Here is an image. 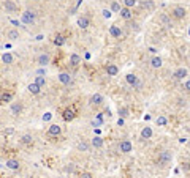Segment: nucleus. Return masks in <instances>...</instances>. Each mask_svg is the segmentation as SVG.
<instances>
[{
	"instance_id": "nucleus-9",
	"label": "nucleus",
	"mask_w": 190,
	"mask_h": 178,
	"mask_svg": "<svg viewBox=\"0 0 190 178\" xmlns=\"http://www.w3.org/2000/svg\"><path fill=\"white\" fill-rule=\"evenodd\" d=\"M13 98H14V93H13V91H5V93H2V96H0V104H8V103H11Z\"/></svg>"
},
{
	"instance_id": "nucleus-28",
	"label": "nucleus",
	"mask_w": 190,
	"mask_h": 178,
	"mask_svg": "<svg viewBox=\"0 0 190 178\" xmlns=\"http://www.w3.org/2000/svg\"><path fill=\"white\" fill-rule=\"evenodd\" d=\"M13 60H14V59H13V55H11L10 52H5V54L2 55V62H3V63H7V65H11V63H13Z\"/></svg>"
},
{
	"instance_id": "nucleus-40",
	"label": "nucleus",
	"mask_w": 190,
	"mask_h": 178,
	"mask_svg": "<svg viewBox=\"0 0 190 178\" xmlns=\"http://www.w3.org/2000/svg\"><path fill=\"white\" fill-rule=\"evenodd\" d=\"M117 124H119V126H122V124H124V118H122V117H119V120H117Z\"/></svg>"
},
{
	"instance_id": "nucleus-4",
	"label": "nucleus",
	"mask_w": 190,
	"mask_h": 178,
	"mask_svg": "<svg viewBox=\"0 0 190 178\" xmlns=\"http://www.w3.org/2000/svg\"><path fill=\"white\" fill-rule=\"evenodd\" d=\"M125 79H127L128 85H132L133 88H141V85H142V84L138 81V77H136V76H135V74H132V73L125 76Z\"/></svg>"
},
{
	"instance_id": "nucleus-1",
	"label": "nucleus",
	"mask_w": 190,
	"mask_h": 178,
	"mask_svg": "<svg viewBox=\"0 0 190 178\" xmlns=\"http://www.w3.org/2000/svg\"><path fill=\"white\" fill-rule=\"evenodd\" d=\"M171 161H173V153H171V151H168V150H163L162 153L158 155L157 164H158L160 167H166Z\"/></svg>"
},
{
	"instance_id": "nucleus-16",
	"label": "nucleus",
	"mask_w": 190,
	"mask_h": 178,
	"mask_svg": "<svg viewBox=\"0 0 190 178\" xmlns=\"http://www.w3.org/2000/svg\"><path fill=\"white\" fill-rule=\"evenodd\" d=\"M90 25V21H89V17L87 16H82V17H79L78 19V27L81 29V30H86L87 27Z\"/></svg>"
},
{
	"instance_id": "nucleus-34",
	"label": "nucleus",
	"mask_w": 190,
	"mask_h": 178,
	"mask_svg": "<svg viewBox=\"0 0 190 178\" xmlns=\"http://www.w3.org/2000/svg\"><path fill=\"white\" fill-rule=\"evenodd\" d=\"M111 11H116V13L121 11V5H119L116 0H112V3H111Z\"/></svg>"
},
{
	"instance_id": "nucleus-23",
	"label": "nucleus",
	"mask_w": 190,
	"mask_h": 178,
	"mask_svg": "<svg viewBox=\"0 0 190 178\" xmlns=\"http://www.w3.org/2000/svg\"><path fill=\"white\" fill-rule=\"evenodd\" d=\"M79 63H81V57H79L78 54H71V55H70V65H71V66L76 68Z\"/></svg>"
},
{
	"instance_id": "nucleus-13",
	"label": "nucleus",
	"mask_w": 190,
	"mask_h": 178,
	"mask_svg": "<svg viewBox=\"0 0 190 178\" xmlns=\"http://www.w3.org/2000/svg\"><path fill=\"white\" fill-rule=\"evenodd\" d=\"M3 7H5L7 13H16L18 11V7L13 0H3Z\"/></svg>"
},
{
	"instance_id": "nucleus-25",
	"label": "nucleus",
	"mask_w": 190,
	"mask_h": 178,
	"mask_svg": "<svg viewBox=\"0 0 190 178\" xmlns=\"http://www.w3.org/2000/svg\"><path fill=\"white\" fill-rule=\"evenodd\" d=\"M162 65H163V62H162L160 57L155 55V57L151 59V66H152V68H162Z\"/></svg>"
},
{
	"instance_id": "nucleus-39",
	"label": "nucleus",
	"mask_w": 190,
	"mask_h": 178,
	"mask_svg": "<svg viewBox=\"0 0 190 178\" xmlns=\"http://www.w3.org/2000/svg\"><path fill=\"white\" fill-rule=\"evenodd\" d=\"M43 120H44V121H49V120H51V114H46V115L43 117Z\"/></svg>"
},
{
	"instance_id": "nucleus-26",
	"label": "nucleus",
	"mask_w": 190,
	"mask_h": 178,
	"mask_svg": "<svg viewBox=\"0 0 190 178\" xmlns=\"http://www.w3.org/2000/svg\"><path fill=\"white\" fill-rule=\"evenodd\" d=\"M21 142H22L24 145H32V143H33V137H32L30 134H24V136L21 137Z\"/></svg>"
},
{
	"instance_id": "nucleus-3",
	"label": "nucleus",
	"mask_w": 190,
	"mask_h": 178,
	"mask_svg": "<svg viewBox=\"0 0 190 178\" xmlns=\"http://www.w3.org/2000/svg\"><path fill=\"white\" fill-rule=\"evenodd\" d=\"M185 14H187V11H185L184 7H174V8L171 10V16H173L174 19H184Z\"/></svg>"
},
{
	"instance_id": "nucleus-41",
	"label": "nucleus",
	"mask_w": 190,
	"mask_h": 178,
	"mask_svg": "<svg viewBox=\"0 0 190 178\" xmlns=\"http://www.w3.org/2000/svg\"><path fill=\"white\" fill-rule=\"evenodd\" d=\"M11 24L14 25V27H18V25H19V22H18V21H14V19H11Z\"/></svg>"
},
{
	"instance_id": "nucleus-42",
	"label": "nucleus",
	"mask_w": 190,
	"mask_h": 178,
	"mask_svg": "<svg viewBox=\"0 0 190 178\" xmlns=\"http://www.w3.org/2000/svg\"><path fill=\"white\" fill-rule=\"evenodd\" d=\"M37 74H41V76H43V74H46V71H44V69H38Z\"/></svg>"
},
{
	"instance_id": "nucleus-30",
	"label": "nucleus",
	"mask_w": 190,
	"mask_h": 178,
	"mask_svg": "<svg viewBox=\"0 0 190 178\" xmlns=\"http://www.w3.org/2000/svg\"><path fill=\"white\" fill-rule=\"evenodd\" d=\"M78 150H79V151H89V150H90V145H89L86 140H82V142L78 143Z\"/></svg>"
},
{
	"instance_id": "nucleus-35",
	"label": "nucleus",
	"mask_w": 190,
	"mask_h": 178,
	"mask_svg": "<svg viewBox=\"0 0 190 178\" xmlns=\"http://www.w3.org/2000/svg\"><path fill=\"white\" fill-rule=\"evenodd\" d=\"M119 117H122V118L128 117V109L127 107H121V109H119Z\"/></svg>"
},
{
	"instance_id": "nucleus-24",
	"label": "nucleus",
	"mask_w": 190,
	"mask_h": 178,
	"mask_svg": "<svg viewBox=\"0 0 190 178\" xmlns=\"http://www.w3.org/2000/svg\"><path fill=\"white\" fill-rule=\"evenodd\" d=\"M7 38L11 40V41H16V40H19V32L14 30V29H13V30H8V32H7Z\"/></svg>"
},
{
	"instance_id": "nucleus-15",
	"label": "nucleus",
	"mask_w": 190,
	"mask_h": 178,
	"mask_svg": "<svg viewBox=\"0 0 190 178\" xmlns=\"http://www.w3.org/2000/svg\"><path fill=\"white\" fill-rule=\"evenodd\" d=\"M105 69H106L108 76H112V77L119 74V68H117V65H114V63H108V65L105 66Z\"/></svg>"
},
{
	"instance_id": "nucleus-33",
	"label": "nucleus",
	"mask_w": 190,
	"mask_h": 178,
	"mask_svg": "<svg viewBox=\"0 0 190 178\" xmlns=\"http://www.w3.org/2000/svg\"><path fill=\"white\" fill-rule=\"evenodd\" d=\"M160 21L166 25V27H171V22H170V19H168V16H166V14H162L160 16Z\"/></svg>"
},
{
	"instance_id": "nucleus-18",
	"label": "nucleus",
	"mask_w": 190,
	"mask_h": 178,
	"mask_svg": "<svg viewBox=\"0 0 190 178\" xmlns=\"http://www.w3.org/2000/svg\"><path fill=\"white\" fill-rule=\"evenodd\" d=\"M10 110H11V114H13V115H19V114L22 112V104L16 101V103H13V104H11Z\"/></svg>"
},
{
	"instance_id": "nucleus-21",
	"label": "nucleus",
	"mask_w": 190,
	"mask_h": 178,
	"mask_svg": "<svg viewBox=\"0 0 190 178\" xmlns=\"http://www.w3.org/2000/svg\"><path fill=\"white\" fill-rule=\"evenodd\" d=\"M90 145L95 147V148H102V147H103V139H102L100 136H95V137L90 140Z\"/></svg>"
},
{
	"instance_id": "nucleus-11",
	"label": "nucleus",
	"mask_w": 190,
	"mask_h": 178,
	"mask_svg": "<svg viewBox=\"0 0 190 178\" xmlns=\"http://www.w3.org/2000/svg\"><path fill=\"white\" fill-rule=\"evenodd\" d=\"M48 134L52 136V137H59L62 134V128H60L59 124H51L49 129H48Z\"/></svg>"
},
{
	"instance_id": "nucleus-32",
	"label": "nucleus",
	"mask_w": 190,
	"mask_h": 178,
	"mask_svg": "<svg viewBox=\"0 0 190 178\" xmlns=\"http://www.w3.org/2000/svg\"><path fill=\"white\" fill-rule=\"evenodd\" d=\"M75 170H76V166H75L73 162H70V164L65 167V172H67V173H75Z\"/></svg>"
},
{
	"instance_id": "nucleus-29",
	"label": "nucleus",
	"mask_w": 190,
	"mask_h": 178,
	"mask_svg": "<svg viewBox=\"0 0 190 178\" xmlns=\"http://www.w3.org/2000/svg\"><path fill=\"white\" fill-rule=\"evenodd\" d=\"M35 82H37V84L43 88V87L46 85V77H44V76H41V74H38L37 77H35Z\"/></svg>"
},
{
	"instance_id": "nucleus-12",
	"label": "nucleus",
	"mask_w": 190,
	"mask_h": 178,
	"mask_svg": "<svg viewBox=\"0 0 190 178\" xmlns=\"http://www.w3.org/2000/svg\"><path fill=\"white\" fill-rule=\"evenodd\" d=\"M49 62H51V55H49V54H40L38 59H37V63H38L40 66H46Z\"/></svg>"
},
{
	"instance_id": "nucleus-38",
	"label": "nucleus",
	"mask_w": 190,
	"mask_h": 178,
	"mask_svg": "<svg viewBox=\"0 0 190 178\" xmlns=\"http://www.w3.org/2000/svg\"><path fill=\"white\" fill-rule=\"evenodd\" d=\"M103 16L105 17H111V10H103Z\"/></svg>"
},
{
	"instance_id": "nucleus-17",
	"label": "nucleus",
	"mask_w": 190,
	"mask_h": 178,
	"mask_svg": "<svg viewBox=\"0 0 190 178\" xmlns=\"http://www.w3.org/2000/svg\"><path fill=\"white\" fill-rule=\"evenodd\" d=\"M19 167H21V164L18 159H7V169L16 172V170H19Z\"/></svg>"
},
{
	"instance_id": "nucleus-5",
	"label": "nucleus",
	"mask_w": 190,
	"mask_h": 178,
	"mask_svg": "<svg viewBox=\"0 0 190 178\" xmlns=\"http://www.w3.org/2000/svg\"><path fill=\"white\" fill-rule=\"evenodd\" d=\"M119 150H121L122 153H125V155H127V153H130V151L133 150V143H132L130 140H127V139H125V140H122L121 143H119Z\"/></svg>"
},
{
	"instance_id": "nucleus-7",
	"label": "nucleus",
	"mask_w": 190,
	"mask_h": 178,
	"mask_svg": "<svg viewBox=\"0 0 190 178\" xmlns=\"http://www.w3.org/2000/svg\"><path fill=\"white\" fill-rule=\"evenodd\" d=\"M173 76H174V79H178V81H184L188 76V71H187V68H178Z\"/></svg>"
},
{
	"instance_id": "nucleus-14",
	"label": "nucleus",
	"mask_w": 190,
	"mask_h": 178,
	"mask_svg": "<svg viewBox=\"0 0 190 178\" xmlns=\"http://www.w3.org/2000/svg\"><path fill=\"white\" fill-rule=\"evenodd\" d=\"M90 106H100L102 103H103V96L100 95V93H95V95H92L90 96Z\"/></svg>"
},
{
	"instance_id": "nucleus-6",
	"label": "nucleus",
	"mask_w": 190,
	"mask_h": 178,
	"mask_svg": "<svg viewBox=\"0 0 190 178\" xmlns=\"http://www.w3.org/2000/svg\"><path fill=\"white\" fill-rule=\"evenodd\" d=\"M62 117H63L65 121H73V120L76 118V110H75V109H71V107H68V109L63 110Z\"/></svg>"
},
{
	"instance_id": "nucleus-27",
	"label": "nucleus",
	"mask_w": 190,
	"mask_h": 178,
	"mask_svg": "<svg viewBox=\"0 0 190 178\" xmlns=\"http://www.w3.org/2000/svg\"><path fill=\"white\" fill-rule=\"evenodd\" d=\"M52 43H54L56 46H59V47H60V46H63V44H65V36H63V35H57V36L52 40Z\"/></svg>"
},
{
	"instance_id": "nucleus-22",
	"label": "nucleus",
	"mask_w": 190,
	"mask_h": 178,
	"mask_svg": "<svg viewBox=\"0 0 190 178\" xmlns=\"http://www.w3.org/2000/svg\"><path fill=\"white\" fill-rule=\"evenodd\" d=\"M27 88H29V91H30L32 95H38V93L41 91V87H40L37 82H32V84H29V87H27Z\"/></svg>"
},
{
	"instance_id": "nucleus-10",
	"label": "nucleus",
	"mask_w": 190,
	"mask_h": 178,
	"mask_svg": "<svg viewBox=\"0 0 190 178\" xmlns=\"http://www.w3.org/2000/svg\"><path fill=\"white\" fill-rule=\"evenodd\" d=\"M119 14H121V17H122V19H125V21H130V19H133V13H132V8H127V7H122V8H121V11H119Z\"/></svg>"
},
{
	"instance_id": "nucleus-43",
	"label": "nucleus",
	"mask_w": 190,
	"mask_h": 178,
	"mask_svg": "<svg viewBox=\"0 0 190 178\" xmlns=\"http://www.w3.org/2000/svg\"><path fill=\"white\" fill-rule=\"evenodd\" d=\"M188 172H190V162H188Z\"/></svg>"
},
{
	"instance_id": "nucleus-37",
	"label": "nucleus",
	"mask_w": 190,
	"mask_h": 178,
	"mask_svg": "<svg viewBox=\"0 0 190 178\" xmlns=\"http://www.w3.org/2000/svg\"><path fill=\"white\" fill-rule=\"evenodd\" d=\"M184 88H185L187 91H190V79H187V81L184 82Z\"/></svg>"
},
{
	"instance_id": "nucleus-31",
	"label": "nucleus",
	"mask_w": 190,
	"mask_h": 178,
	"mask_svg": "<svg viewBox=\"0 0 190 178\" xmlns=\"http://www.w3.org/2000/svg\"><path fill=\"white\" fill-rule=\"evenodd\" d=\"M155 123H157L158 126H166V123H168V118H166V117H163V115H160V117H157Z\"/></svg>"
},
{
	"instance_id": "nucleus-44",
	"label": "nucleus",
	"mask_w": 190,
	"mask_h": 178,
	"mask_svg": "<svg viewBox=\"0 0 190 178\" xmlns=\"http://www.w3.org/2000/svg\"><path fill=\"white\" fill-rule=\"evenodd\" d=\"M33 2H38V0H33Z\"/></svg>"
},
{
	"instance_id": "nucleus-20",
	"label": "nucleus",
	"mask_w": 190,
	"mask_h": 178,
	"mask_svg": "<svg viewBox=\"0 0 190 178\" xmlns=\"http://www.w3.org/2000/svg\"><path fill=\"white\" fill-rule=\"evenodd\" d=\"M141 137L142 139H151L152 137V128L151 126H144V128L141 129Z\"/></svg>"
},
{
	"instance_id": "nucleus-8",
	"label": "nucleus",
	"mask_w": 190,
	"mask_h": 178,
	"mask_svg": "<svg viewBox=\"0 0 190 178\" xmlns=\"http://www.w3.org/2000/svg\"><path fill=\"white\" fill-rule=\"evenodd\" d=\"M109 35L112 36V38H122V30H121V27H119L117 24H114V25H111L109 27Z\"/></svg>"
},
{
	"instance_id": "nucleus-36",
	"label": "nucleus",
	"mask_w": 190,
	"mask_h": 178,
	"mask_svg": "<svg viewBox=\"0 0 190 178\" xmlns=\"http://www.w3.org/2000/svg\"><path fill=\"white\" fill-rule=\"evenodd\" d=\"M136 5V0H124V7L127 8H133Z\"/></svg>"
},
{
	"instance_id": "nucleus-19",
	"label": "nucleus",
	"mask_w": 190,
	"mask_h": 178,
	"mask_svg": "<svg viewBox=\"0 0 190 178\" xmlns=\"http://www.w3.org/2000/svg\"><path fill=\"white\" fill-rule=\"evenodd\" d=\"M59 81H60L63 85H68V84L71 82V76H70L68 73H60V74H59Z\"/></svg>"
},
{
	"instance_id": "nucleus-2",
	"label": "nucleus",
	"mask_w": 190,
	"mask_h": 178,
	"mask_svg": "<svg viewBox=\"0 0 190 178\" xmlns=\"http://www.w3.org/2000/svg\"><path fill=\"white\" fill-rule=\"evenodd\" d=\"M35 13L33 11H30V10H26L22 13V16H21V21L24 22V24H27V25H32L33 22H35Z\"/></svg>"
}]
</instances>
